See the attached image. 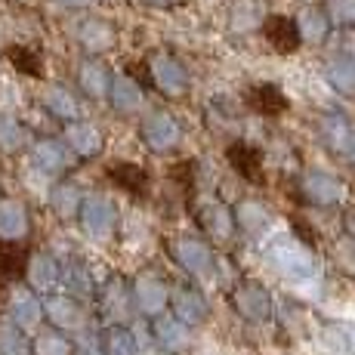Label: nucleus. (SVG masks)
I'll return each instance as SVG.
<instances>
[{"instance_id":"nucleus-18","label":"nucleus","mask_w":355,"mask_h":355,"mask_svg":"<svg viewBox=\"0 0 355 355\" xmlns=\"http://www.w3.org/2000/svg\"><path fill=\"white\" fill-rule=\"evenodd\" d=\"M0 352L3 355H25V346L12 331H0Z\"/></svg>"},{"instance_id":"nucleus-14","label":"nucleus","mask_w":355,"mask_h":355,"mask_svg":"<svg viewBox=\"0 0 355 355\" xmlns=\"http://www.w3.org/2000/svg\"><path fill=\"white\" fill-rule=\"evenodd\" d=\"M112 223H114V214H112V207H108L105 201H99L96 198V201L87 204V229L90 232H99L102 235V232L112 229Z\"/></svg>"},{"instance_id":"nucleus-5","label":"nucleus","mask_w":355,"mask_h":355,"mask_svg":"<svg viewBox=\"0 0 355 355\" xmlns=\"http://www.w3.org/2000/svg\"><path fill=\"white\" fill-rule=\"evenodd\" d=\"M263 31L269 37V44L275 46L278 53H293L303 40H300V31H297V22L288 16H272L263 22Z\"/></svg>"},{"instance_id":"nucleus-1","label":"nucleus","mask_w":355,"mask_h":355,"mask_svg":"<svg viewBox=\"0 0 355 355\" xmlns=\"http://www.w3.org/2000/svg\"><path fill=\"white\" fill-rule=\"evenodd\" d=\"M182 130L180 124L173 121V114L167 112H155L152 118L142 124V139H146V146L152 148V152H170V148L180 142Z\"/></svg>"},{"instance_id":"nucleus-19","label":"nucleus","mask_w":355,"mask_h":355,"mask_svg":"<svg viewBox=\"0 0 355 355\" xmlns=\"http://www.w3.org/2000/svg\"><path fill=\"white\" fill-rule=\"evenodd\" d=\"M346 226H349V232H352V235H355V210H352V214H349V216H346Z\"/></svg>"},{"instance_id":"nucleus-7","label":"nucleus","mask_w":355,"mask_h":355,"mask_svg":"<svg viewBox=\"0 0 355 355\" xmlns=\"http://www.w3.org/2000/svg\"><path fill=\"white\" fill-rule=\"evenodd\" d=\"M229 164L244 176V180H250V182L263 180V170H259V152L257 148H250V146H244V142H235V146L229 148Z\"/></svg>"},{"instance_id":"nucleus-12","label":"nucleus","mask_w":355,"mask_h":355,"mask_svg":"<svg viewBox=\"0 0 355 355\" xmlns=\"http://www.w3.org/2000/svg\"><path fill=\"white\" fill-rule=\"evenodd\" d=\"M201 226L210 232V235H229L232 232V216H229V210L223 207L220 201H214V204H207V207L201 210Z\"/></svg>"},{"instance_id":"nucleus-15","label":"nucleus","mask_w":355,"mask_h":355,"mask_svg":"<svg viewBox=\"0 0 355 355\" xmlns=\"http://www.w3.org/2000/svg\"><path fill=\"white\" fill-rule=\"evenodd\" d=\"M235 216H238V223H241L244 229H259V226H266V223H269V210H266L259 201H244V204H238Z\"/></svg>"},{"instance_id":"nucleus-2","label":"nucleus","mask_w":355,"mask_h":355,"mask_svg":"<svg viewBox=\"0 0 355 355\" xmlns=\"http://www.w3.org/2000/svg\"><path fill=\"white\" fill-rule=\"evenodd\" d=\"M152 78H155V84H158L161 90L167 93V96H182V90H186V84H189L186 68L176 62L173 56H167V53L155 56V62H152Z\"/></svg>"},{"instance_id":"nucleus-8","label":"nucleus","mask_w":355,"mask_h":355,"mask_svg":"<svg viewBox=\"0 0 355 355\" xmlns=\"http://www.w3.org/2000/svg\"><path fill=\"white\" fill-rule=\"evenodd\" d=\"M108 173H112V180L118 182L124 192H130V195H146L148 176H146V170H142V167H136V164H114Z\"/></svg>"},{"instance_id":"nucleus-6","label":"nucleus","mask_w":355,"mask_h":355,"mask_svg":"<svg viewBox=\"0 0 355 355\" xmlns=\"http://www.w3.org/2000/svg\"><path fill=\"white\" fill-rule=\"evenodd\" d=\"M248 105L257 114H282L288 108V96L275 84H257L248 90Z\"/></svg>"},{"instance_id":"nucleus-10","label":"nucleus","mask_w":355,"mask_h":355,"mask_svg":"<svg viewBox=\"0 0 355 355\" xmlns=\"http://www.w3.org/2000/svg\"><path fill=\"white\" fill-rule=\"evenodd\" d=\"M263 22H266V12L257 0H238L235 10H232V25H235L238 31H250Z\"/></svg>"},{"instance_id":"nucleus-4","label":"nucleus","mask_w":355,"mask_h":355,"mask_svg":"<svg viewBox=\"0 0 355 355\" xmlns=\"http://www.w3.org/2000/svg\"><path fill=\"white\" fill-rule=\"evenodd\" d=\"M322 133L327 139V146L334 148V152H340L343 158L355 161V127L346 124L343 118H337V114H327L322 121Z\"/></svg>"},{"instance_id":"nucleus-9","label":"nucleus","mask_w":355,"mask_h":355,"mask_svg":"<svg viewBox=\"0 0 355 355\" xmlns=\"http://www.w3.org/2000/svg\"><path fill=\"white\" fill-rule=\"evenodd\" d=\"M327 80H331L340 93L352 96L355 93V59H349V56L331 59V62H327Z\"/></svg>"},{"instance_id":"nucleus-16","label":"nucleus","mask_w":355,"mask_h":355,"mask_svg":"<svg viewBox=\"0 0 355 355\" xmlns=\"http://www.w3.org/2000/svg\"><path fill=\"white\" fill-rule=\"evenodd\" d=\"M327 16L337 25H355V0H331Z\"/></svg>"},{"instance_id":"nucleus-11","label":"nucleus","mask_w":355,"mask_h":355,"mask_svg":"<svg viewBox=\"0 0 355 355\" xmlns=\"http://www.w3.org/2000/svg\"><path fill=\"white\" fill-rule=\"evenodd\" d=\"M293 22H297L300 40H312V44L324 40V34H327V19L322 16V12L303 10V12H300V19H293Z\"/></svg>"},{"instance_id":"nucleus-20","label":"nucleus","mask_w":355,"mask_h":355,"mask_svg":"<svg viewBox=\"0 0 355 355\" xmlns=\"http://www.w3.org/2000/svg\"><path fill=\"white\" fill-rule=\"evenodd\" d=\"M148 3H155V6H170V3H180V0H148Z\"/></svg>"},{"instance_id":"nucleus-13","label":"nucleus","mask_w":355,"mask_h":355,"mask_svg":"<svg viewBox=\"0 0 355 355\" xmlns=\"http://www.w3.org/2000/svg\"><path fill=\"white\" fill-rule=\"evenodd\" d=\"M112 99L118 102L121 108H136L142 102V87L130 78H118L112 87Z\"/></svg>"},{"instance_id":"nucleus-17","label":"nucleus","mask_w":355,"mask_h":355,"mask_svg":"<svg viewBox=\"0 0 355 355\" xmlns=\"http://www.w3.org/2000/svg\"><path fill=\"white\" fill-rule=\"evenodd\" d=\"M10 59H12V65H16L19 71H25V74H37V71H40L37 56H34V53H28L25 46H16V50H10Z\"/></svg>"},{"instance_id":"nucleus-3","label":"nucleus","mask_w":355,"mask_h":355,"mask_svg":"<svg viewBox=\"0 0 355 355\" xmlns=\"http://www.w3.org/2000/svg\"><path fill=\"white\" fill-rule=\"evenodd\" d=\"M303 192H306V198H309L312 204L331 207V204L343 201L346 189H343V182L334 180V176H327V173H309L303 180Z\"/></svg>"}]
</instances>
